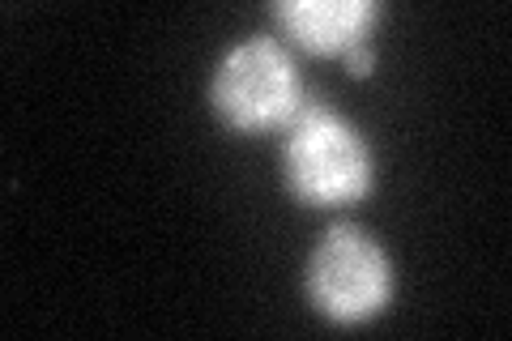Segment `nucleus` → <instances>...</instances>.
Listing matches in <instances>:
<instances>
[{"label":"nucleus","instance_id":"f257e3e1","mask_svg":"<svg viewBox=\"0 0 512 341\" xmlns=\"http://www.w3.org/2000/svg\"><path fill=\"white\" fill-rule=\"evenodd\" d=\"M282 133V171L303 205H346L372 192V145L333 107L303 99Z\"/></svg>","mask_w":512,"mask_h":341},{"label":"nucleus","instance_id":"f03ea898","mask_svg":"<svg viewBox=\"0 0 512 341\" xmlns=\"http://www.w3.org/2000/svg\"><path fill=\"white\" fill-rule=\"evenodd\" d=\"M210 103L235 133H269L303 103V77L295 56L274 35H244L218 56L210 73Z\"/></svg>","mask_w":512,"mask_h":341},{"label":"nucleus","instance_id":"7ed1b4c3","mask_svg":"<svg viewBox=\"0 0 512 341\" xmlns=\"http://www.w3.org/2000/svg\"><path fill=\"white\" fill-rule=\"evenodd\" d=\"M303 286L320 316L333 324H363L380 316L393 295V261L359 222H333L308 256Z\"/></svg>","mask_w":512,"mask_h":341},{"label":"nucleus","instance_id":"39448f33","mask_svg":"<svg viewBox=\"0 0 512 341\" xmlns=\"http://www.w3.org/2000/svg\"><path fill=\"white\" fill-rule=\"evenodd\" d=\"M342 60H346V73H350V77H367V73L376 69V47H372V39L355 43L350 52H342Z\"/></svg>","mask_w":512,"mask_h":341},{"label":"nucleus","instance_id":"20e7f679","mask_svg":"<svg viewBox=\"0 0 512 341\" xmlns=\"http://www.w3.org/2000/svg\"><path fill=\"white\" fill-rule=\"evenodd\" d=\"M274 22L308 52H350L355 43L372 39L380 22L376 0H278Z\"/></svg>","mask_w":512,"mask_h":341}]
</instances>
